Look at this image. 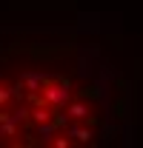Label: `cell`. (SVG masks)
I'll return each instance as SVG.
<instances>
[{
  "label": "cell",
  "instance_id": "1",
  "mask_svg": "<svg viewBox=\"0 0 143 148\" xmlns=\"http://www.w3.org/2000/svg\"><path fill=\"white\" fill-rule=\"evenodd\" d=\"M43 100L52 106V108H66L69 106V100H72V83L66 80V77H60L57 83H46L43 86Z\"/></svg>",
  "mask_w": 143,
  "mask_h": 148
},
{
  "label": "cell",
  "instance_id": "2",
  "mask_svg": "<svg viewBox=\"0 0 143 148\" xmlns=\"http://www.w3.org/2000/svg\"><path fill=\"white\" fill-rule=\"evenodd\" d=\"M20 80H23V86H26V91H29V94L43 91V86L49 83V77L40 74V71H26V74H20Z\"/></svg>",
  "mask_w": 143,
  "mask_h": 148
},
{
  "label": "cell",
  "instance_id": "3",
  "mask_svg": "<svg viewBox=\"0 0 143 148\" xmlns=\"http://www.w3.org/2000/svg\"><path fill=\"white\" fill-rule=\"evenodd\" d=\"M66 114H69L72 120H86V117L92 114V108H89V103H86V100H74V103L66 106Z\"/></svg>",
  "mask_w": 143,
  "mask_h": 148
},
{
  "label": "cell",
  "instance_id": "4",
  "mask_svg": "<svg viewBox=\"0 0 143 148\" xmlns=\"http://www.w3.org/2000/svg\"><path fill=\"white\" fill-rule=\"evenodd\" d=\"M57 123L54 120H46V123H37V137L40 143H54V134H57Z\"/></svg>",
  "mask_w": 143,
  "mask_h": 148
},
{
  "label": "cell",
  "instance_id": "5",
  "mask_svg": "<svg viewBox=\"0 0 143 148\" xmlns=\"http://www.w3.org/2000/svg\"><path fill=\"white\" fill-rule=\"evenodd\" d=\"M66 134L74 143H92V137H94V131L86 128V125H66Z\"/></svg>",
  "mask_w": 143,
  "mask_h": 148
},
{
  "label": "cell",
  "instance_id": "6",
  "mask_svg": "<svg viewBox=\"0 0 143 148\" xmlns=\"http://www.w3.org/2000/svg\"><path fill=\"white\" fill-rule=\"evenodd\" d=\"M17 134H20V123H15L12 117L0 120V137H17Z\"/></svg>",
  "mask_w": 143,
  "mask_h": 148
},
{
  "label": "cell",
  "instance_id": "7",
  "mask_svg": "<svg viewBox=\"0 0 143 148\" xmlns=\"http://www.w3.org/2000/svg\"><path fill=\"white\" fill-rule=\"evenodd\" d=\"M9 117H12V120H15V123H20V125H23V123H29V120H32V111L26 108V106H20V108H15V111H9Z\"/></svg>",
  "mask_w": 143,
  "mask_h": 148
},
{
  "label": "cell",
  "instance_id": "8",
  "mask_svg": "<svg viewBox=\"0 0 143 148\" xmlns=\"http://www.w3.org/2000/svg\"><path fill=\"white\" fill-rule=\"evenodd\" d=\"M9 100H15V97H12V88H6V86H0V108H3V106H6Z\"/></svg>",
  "mask_w": 143,
  "mask_h": 148
},
{
  "label": "cell",
  "instance_id": "9",
  "mask_svg": "<svg viewBox=\"0 0 143 148\" xmlns=\"http://www.w3.org/2000/svg\"><path fill=\"white\" fill-rule=\"evenodd\" d=\"M69 143H72V140H69V134H66V137H57V140H54V145H57V148H69Z\"/></svg>",
  "mask_w": 143,
  "mask_h": 148
}]
</instances>
